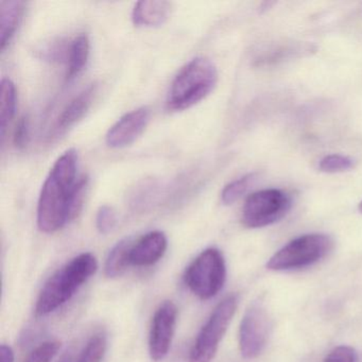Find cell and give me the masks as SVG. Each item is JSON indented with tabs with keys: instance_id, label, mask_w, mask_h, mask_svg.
I'll return each instance as SVG.
<instances>
[{
	"instance_id": "obj_22",
	"label": "cell",
	"mask_w": 362,
	"mask_h": 362,
	"mask_svg": "<svg viewBox=\"0 0 362 362\" xmlns=\"http://www.w3.org/2000/svg\"><path fill=\"white\" fill-rule=\"evenodd\" d=\"M117 216L113 207L103 205L99 209L96 217V226L101 234H109L115 228Z\"/></svg>"
},
{
	"instance_id": "obj_18",
	"label": "cell",
	"mask_w": 362,
	"mask_h": 362,
	"mask_svg": "<svg viewBox=\"0 0 362 362\" xmlns=\"http://www.w3.org/2000/svg\"><path fill=\"white\" fill-rule=\"evenodd\" d=\"M107 334L103 332H96L82 349L77 362H101L107 353Z\"/></svg>"
},
{
	"instance_id": "obj_11",
	"label": "cell",
	"mask_w": 362,
	"mask_h": 362,
	"mask_svg": "<svg viewBox=\"0 0 362 362\" xmlns=\"http://www.w3.org/2000/svg\"><path fill=\"white\" fill-rule=\"evenodd\" d=\"M167 237L160 230L148 233L133 243L131 264L136 267H149L156 264L166 253Z\"/></svg>"
},
{
	"instance_id": "obj_20",
	"label": "cell",
	"mask_w": 362,
	"mask_h": 362,
	"mask_svg": "<svg viewBox=\"0 0 362 362\" xmlns=\"http://www.w3.org/2000/svg\"><path fill=\"white\" fill-rule=\"evenodd\" d=\"M355 160L342 154H329L324 156L319 163L320 170L327 173H344L355 167Z\"/></svg>"
},
{
	"instance_id": "obj_9",
	"label": "cell",
	"mask_w": 362,
	"mask_h": 362,
	"mask_svg": "<svg viewBox=\"0 0 362 362\" xmlns=\"http://www.w3.org/2000/svg\"><path fill=\"white\" fill-rule=\"evenodd\" d=\"M177 308L171 300L160 305L152 319L149 334V354L154 361L168 355L177 326Z\"/></svg>"
},
{
	"instance_id": "obj_7",
	"label": "cell",
	"mask_w": 362,
	"mask_h": 362,
	"mask_svg": "<svg viewBox=\"0 0 362 362\" xmlns=\"http://www.w3.org/2000/svg\"><path fill=\"white\" fill-rule=\"evenodd\" d=\"M291 206L287 192L276 188L259 190L245 200L241 221L249 228H264L283 219Z\"/></svg>"
},
{
	"instance_id": "obj_19",
	"label": "cell",
	"mask_w": 362,
	"mask_h": 362,
	"mask_svg": "<svg viewBox=\"0 0 362 362\" xmlns=\"http://www.w3.org/2000/svg\"><path fill=\"white\" fill-rule=\"evenodd\" d=\"M256 180L255 173L243 175L235 181L230 182L222 190L221 201L224 205H230L236 202L247 192L252 184Z\"/></svg>"
},
{
	"instance_id": "obj_21",
	"label": "cell",
	"mask_w": 362,
	"mask_h": 362,
	"mask_svg": "<svg viewBox=\"0 0 362 362\" xmlns=\"http://www.w3.org/2000/svg\"><path fill=\"white\" fill-rule=\"evenodd\" d=\"M61 342L57 340L46 341L35 347L25 362H52L58 355Z\"/></svg>"
},
{
	"instance_id": "obj_16",
	"label": "cell",
	"mask_w": 362,
	"mask_h": 362,
	"mask_svg": "<svg viewBox=\"0 0 362 362\" xmlns=\"http://www.w3.org/2000/svg\"><path fill=\"white\" fill-rule=\"evenodd\" d=\"M90 56V40L84 33L78 35L69 46L67 54L66 79L71 80L79 76L86 69Z\"/></svg>"
},
{
	"instance_id": "obj_14",
	"label": "cell",
	"mask_w": 362,
	"mask_h": 362,
	"mask_svg": "<svg viewBox=\"0 0 362 362\" xmlns=\"http://www.w3.org/2000/svg\"><path fill=\"white\" fill-rule=\"evenodd\" d=\"M24 3L22 1H0V45L5 50L16 35L22 20Z\"/></svg>"
},
{
	"instance_id": "obj_8",
	"label": "cell",
	"mask_w": 362,
	"mask_h": 362,
	"mask_svg": "<svg viewBox=\"0 0 362 362\" xmlns=\"http://www.w3.org/2000/svg\"><path fill=\"white\" fill-rule=\"evenodd\" d=\"M271 320L262 303H253L245 311L239 328V349L245 359L258 357L266 349Z\"/></svg>"
},
{
	"instance_id": "obj_6",
	"label": "cell",
	"mask_w": 362,
	"mask_h": 362,
	"mask_svg": "<svg viewBox=\"0 0 362 362\" xmlns=\"http://www.w3.org/2000/svg\"><path fill=\"white\" fill-rule=\"evenodd\" d=\"M238 306V296H228L217 305L199 332L190 351L189 362H211Z\"/></svg>"
},
{
	"instance_id": "obj_12",
	"label": "cell",
	"mask_w": 362,
	"mask_h": 362,
	"mask_svg": "<svg viewBox=\"0 0 362 362\" xmlns=\"http://www.w3.org/2000/svg\"><path fill=\"white\" fill-rule=\"evenodd\" d=\"M171 4L168 1H139L132 12V21L137 27H160L168 21Z\"/></svg>"
},
{
	"instance_id": "obj_4",
	"label": "cell",
	"mask_w": 362,
	"mask_h": 362,
	"mask_svg": "<svg viewBox=\"0 0 362 362\" xmlns=\"http://www.w3.org/2000/svg\"><path fill=\"white\" fill-rule=\"evenodd\" d=\"M332 249V240L324 234H307L284 245L269 259L267 268L273 271L296 270L323 259Z\"/></svg>"
},
{
	"instance_id": "obj_1",
	"label": "cell",
	"mask_w": 362,
	"mask_h": 362,
	"mask_svg": "<svg viewBox=\"0 0 362 362\" xmlns=\"http://www.w3.org/2000/svg\"><path fill=\"white\" fill-rule=\"evenodd\" d=\"M77 166L75 149L67 150L52 166L37 203V226L42 232H58L79 215L88 180L78 179Z\"/></svg>"
},
{
	"instance_id": "obj_15",
	"label": "cell",
	"mask_w": 362,
	"mask_h": 362,
	"mask_svg": "<svg viewBox=\"0 0 362 362\" xmlns=\"http://www.w3.org/2000/svg\"><path fill=\"white\" fill-rule=\"evenodd\" d=\"M133 241L127 238L119 241L113 249L110 251L105 260V273L110 279H116L122 276L127 269L131 266V250Z\"/></svg>"
},
{
	"instance_id": "obj_26",
	"label": "cell",
	"mask_w": 362,
	"mask_h": 362,
	"mask_svg": "<svg viewBox=\"0 0 362 362\" xmlns=\"http://www.w3.org/2000/svg\"><path fill=\"white\" fill-rule=\"evenodd\" d=\"M359 211H360V213L362 214V201H361V202H360V204H359Z\"/></svg>"
},
{
	"instance_id": "obj_3",
	"label": "cell",
	"mask_w": 362,
	"mask_h": 362,
	"mask_svg": "<svg viewBox=\"0 0 362 362\" xmlns=\"http://www.w3.org/2000/svg\"><path fill=\"white\" fill-rule=\"evenodd\" d=\"M218 82L215 64L206 58H196L186 64L171 84L167 107L183 111L206 98Z\"/></svg>"
},
{
	"instance_id": "obj_13",
	"label": "cell",
	"mask_w": 362,
	"mask_h": 362,
	"mask_svg": "<svg viewBox=\"0 0 362 362\" xmlns=\"http://www.w3.org/2000/svg\"><path fill=\"white\" fill-rule=\"evenodd\" d=\"M96 88L94 84L88 86L66 105L59 116L58 124H57V129L59 131L67 130L83 118L92 105L93 99L96 94Z\"/></svg>"
},
{
	"instance_id": "obj_5",
	"label": "cell",
	"mask_w": 362,
	"mask_h": 362,
	"mask_svg": "<svg viewBox=\"0 0 362 362\" xmlns=\"http://www.w3.org/2000/svg\"><path fill=\"white\" fill-rule=\"evenodd\" d=\"M226 279L223 255L216 247L204 250L186 270L184 281L190 291L201 300L217 296Z\"/></svg>"
},
{
	"instance_id": "obj_23",
	"label": "cell",
	"mask_w": 362,
	"mask_h": 362,
	"mask_svg": "<svg viewBox=\"0 0 362 362\" xmlns=\"http://www.w3.org/2000/svg\"><path fill=\"white\" fill-rule=\"evenodd\" d=\"M324 362H358L357 351L353 347L342 345L332 349Z\"/></svg>"
},
{
	"instance_id": "obj_25",
	"label": "cell",
	"mask_w": 362,
	"mask_h": 362,
	"mask_svg": "<svg viewBox=\"0 0 362 362\" xmlns=\"http://www.w3.org/2000/svg\"><path fill=\"white\" fill-rule=\"evenodd\" d=\"M0 360L1 362H14V353L11 347L3 344L0 347Z\"/></svg>"
},
{
	"instance_id": "obj_2",
	"label": "cell",
	"mask_w": 362,
	"mask_h": 362,
	"mask_svg": "<svg viewBox=\"0 0 362 362\" xmlns=\"http://www.w3.org/2000/svg\"><path fill=\"white\" fill-rule=\"evenodd\" d=\"M98 269V262L92 253L76 256L49 277L35 305V315L45 317L66 304L79 288Z\"/></svg>"
},
{
	"instance_id": "obj_17",
	"label": "cell",
	"mask_w": 362,
	"mask_h": 362,
	"mask_svg": "<svg viewBox=\"0 0 362 362\" xmlns=\"http://www.w3.org/2000/svg\"><path fill=\"white\" fill-rule=\"evenodd\" d=\"M16 90L13 82L10 79H3L0 88V130L1 137L16 115Z\"/></svg>"
},
{
	"instance_id": "obj_27",
	"label": "cell",
	"mask_w": 362,
	"mask_h": 362,
	"mask_svg": "<svg viewBox=\"0 0 362 362\" xmlns=\"http://www.w3.org/2000/svg\"><path fill=\"white\" fill-rule=\"evenodd\" d=\"M63 362H71V359L63 360Z\"/></svg>"
},
{
	"instance_id": "obj_24",
	"label": "cell",
	"mask_w": 362,
	"mask_h": 362,
	"mask_svg": "<svg viewBox=\"0 0 362 362\" xmlns=\"http://www.w3.org/2000/svg\"><path fill=\"white\" fill-rule=\"evenodd\" d=\"M28 120L27 118H21L20 122L16 124V132H14V145L18 149H23L26 147L28 143Z\"/></svg>"
},
{
	"instance_id": "obj_10",
	"label": "cell",
	"mask_w": 362,
	"mask_h": 362,
	"mask_svg": "<svg viewBox=\"0 0 362 362\" xmlns=\"http://www.w3.org/2000/svg\"><path fill=\"white\" fill-rule=\"evenodd\" d=\"M149 120L150 111L147 107L126 114L110 129L105 137L107 145L114 149L128 147L143 134Z\"/></svg>"
}]
</instances>
